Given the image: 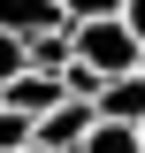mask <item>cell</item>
<instances>
[{
  "label": "cell",
  "mask_w": 145,
  "mask_h": 153,
  "mask_svg": "<svg viewBox=\"0 0 145 153\" xmlns=\"http://www.w3.org/2000/svg\"><path fill=\"white\" fill-rule=\"evenodd\" d=\"M69 31H76V54H84V61H99L107 76L138 69V54H145V38L130 31V16H76Z\"/></svg>",
  "instance_id": "6da1fadb"
},
{
  "label": "cell",
  "mask_w": 145,
  "mask_h": 153,
  "mask_svg": "<svg viewBox=\"0 0 145 153\" xmlns=\"http://www.w3.org/2000/svg\"><path fill=\"white\" fill-rule=\"evenodd\" d=\"M92 123H99V107L69 92V100H54V107L38 115V146H46V153H69V146H84V138H92Z\"/></svg>",
  "instance_id": "7a4b0ae2"
},
{
  "label": "cell",
  "mask_w": 145,
  "mask_h": 153,
  "mask_svg": "<svg viewBox=\"0 0 145 153\" xmlns=\"http://www.w3.org/2000/svg\"><path fill=\"white\" fill-rule=\"evenodd\" d=\"M0 100H8V107H23V115H46L54 107V100H69V84H61V69H23V76H8V84H0Z\"/></svg>",
  "instance_id": "3957f363"
},
{
  "label": "cell",
  "mask_w": 145,
  "mask_h": 153,
  "mask_svg": "<svg viewBox=\"0 0 145 153\" xmlns=\"http://www.w3.org/2000/svg\"><path fill=\"white\" fill-rule=\"evenodd\" d=\"M92 107H99V115H115V123H145V69H122V76H107Z\"/></svg>",
  "instance_id": "277c9868"
},
{
  "label": "cell",
  "mask_w": 145,
  "mask_h": 153,
  "mask_svg": "<svg viewBox=\"0 0 145 153\" xmlns=\"http://www.w3.org/2000/svg\"><path fill=\"white\" fill-rule=\"evenodd\" d=\"M69 16V0H0V31H61Z\"/></svg>",
  "instance_id": "5b68a950"
},
{
  "label": "cell",
  "mask_w": 145,
  "mask_h": 153,
  "mask_svg": "<svg viewBox=\"0 0 145 153\" xmlns=\"http://www.w3.org/2000/svg\"><path fill=\"white\" fill-rule=\"evenodd\" d=\"M84 153H145V130H138V123L99 115V123H92V138H84Z\"/></svg>",
  "instance_id": "8992f818"
},
{
  "label": "cell",
  "mask_w": 145,
  "mask_h": 153,
  "mask_svg": "<svg viewBox=\"0 0 145 153\" xmlns=\"http://www.w3.org/2000/svg\"><path fill=\"white\" fill-rule=\"evenodd\" d=\"M31 138H38V115H23V107H8V100H0V153L31 146Z\"/></svg>",
  "instance_id": "52a82bcc"
},
{
  "label": "cell",
  "mask_w": 145,
  "mask_h": 153,
  "mask_svg": "<svg viewBox=\"0 0 145 153\" xmlns=\"http://www.w3.org/2000/svg\"><path fill=\"white\" fill-rule=\"evenodd\" d=\"M31 69V31H0V84Z\"/></svg>",
  "instance_id": "ba28073f"
},
{
  "label": "cell",
  "mask_w": 145,
  "mask_h": 153,
  "mask_svg": "<svg viewBox=\"0 0 145 153\" xmlns=\"http://www.w3.org/2000/svg\"><path fill=\"white\" fill-rule=\"evenodd\" d=\"M130 0H69V16H122Z\"/></svg>",
  "instance_id": "9c48e42d"
},
{
  "label": "cell",
  "mask_w": 145,
  "mask_h": 153,
  "mask_svg": "<svg viewBox=\"0 0 145 153\" xmlns=\"http://www.w3.org/2000/svg\"><path fill=\"white\" fill-rule=\"evenodd\" d=\"M122 16H130V31H138V38H145V0H130Z\"/></svg>",
  "instance_id": "30bf717a"
},
{
  "label": "cell",
  "mask_w": 145,
  "mask_h": 153,
  "mask_svg": "<svg viewBox=\"0 0 145 153\" xmlns=\"http://www.w3.org/2000/svg\"><path fill=\"white\" fill-rule=\"evenodd\" d=\"M16 153H46V146H38V138H31V146H16Z\"/></svg>",
  "instance_id": "8fae6325"
},
{
  "label": "cell",
  "mask_w": 145,
  "mask_h": 153,
  "mask_svg": "<svg viewBox=\"0 0 145 153\" xmlns=\"http://www.w3.org/2000/svg\"><path fill=\"white\" fill-rule=\"evenodd\" d=\"M138 69H145V54H138Z\"/></svg>",
  "instance_id": "7c38bea8"
},
{
  "label": "cell",
  "mask_w": 145,
  "mask_h": 153,
  "mask_svg": "<svg viewBox=\"0 0 145 153\" xmlns=\"http://www.w3.org/2000/svg\"><path fill=\"white\" fill-rule=\"evenodd\" d=\"M138 130H145V123H138Z\"/></svg>",
  "instance_id": "4fadbf2b"
}]
</instances>
